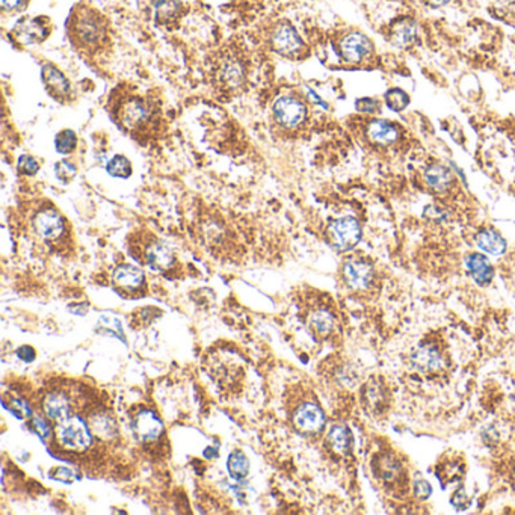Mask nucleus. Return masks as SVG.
Returning a JSON list of instances; mask_svg holds the SVG:
<instances>
[{"instance_id":"nucleus-1","label":"nucleus","mask_w":515,"mask_h":515,"mask_svg":"<svg viewBox=\"0 0 515 515\" xmlns=\"http://www.w3.org/2000/svg\"><path fill=\"white\" fill-rule=\"evenodd\" d=\"M71 43L79 50L95 53L101 50L109 40L108 23L95 9L79 5L74 9L69 22Z\"/></svg>"},{"instance_id":"nucleus-2","label":"nucleus","mask_w":515,"mask_h":515,"mask_svg":"<svg viewBox=\"0 0 515 515\" xmlns=\"http://www.w3.org/2000/svg\"><path fill=\"white\" fill-rule=\"evenodd\" d=\"M206 367L218 386L227 390L239 388L244 381L245 367L242 358L233 351H212L207 357Z\"/></svg>"},{"instance_id":"nucleus-3","label":"nucleus","mask_w":515,"mask_h":515,"mask_svg":"<svg viewBox=\"0 0 515 515\" xmlns=\"http://www.w3.org/2000/svg\"><path fill=\"white\" fill-rule=\"evenodd\" d=\"M151 113L148 103L144 99L126 95L115 104L112 115L117 120L120 127L136 132L150 122Z\"/></svg>"},{"instance_id":"nucleus-4","label":"nucleus","mask_w":515,"mask_h":515,"mask_svg":"<svg viewBox=\"0 0 515 515\" xmlns=\"http://www.w3.org/2000/svg\"><path fill=\"white\" fill-rule=\"evenodd\" d=\"M92 431L88 423H85L80 417H70L61 422L56 429V438L65 451L74 453H82L88 451L92 444Z\"/></svg>"},{"instance_id":"nucleus-5","label":"nucleus","mask_w":515,"mask_h":515,"mask_svg":"<svg viewBox=\"0 0 515 515\" xmlns=\"http://www.w3.org/2000/svg\"><path fill=\"white\" fill-rule=\"evenodd\" d=\"M328 236L337 251H349L361 239V227L355 218H340L330 225Z\"/></svg>"},{"instance_id":"nucleus-6","label":"nucleus","mask_w":515,"mask_h":515,"mask_svg":"<svg viewBox=\"0 0 515 515\" xmlns=\"http://www.w3.org/2000/svg\"><path fill=\"white\" fill-rule=\"evenodd\" d=\"M292 423L301 434L313 435L325 426V414L314 402H304L292 414Z\"/></svg>"},{"instance_id":"nucleus-7","label":"nucleus","mask_w":515,"mask_h":515,"mask_svg":"<svg viewBox=\"0 0 515 515\" xmlns=\"http://www.w3.org/2000/svg\"><path fill=\"white\" fill-rule=\"evenodd\" d=\"M132 428L138 440L144 444L155 443L164 435V423L151 409H141L133 416Z\"/></svg>"},{"instance_id":"nucleus-8","label":"nucleus","mask_w":515,"mask_h":515,"mask_svg":"<svg viewBox=\"0 0 515 515\" xmlns=\"http://www.w3.org/2000/svg\"><path fill=\"white\" fill-rule=\"evenodd\" d=\"M274 115L276 122L281 124L283 127L293 129L298 127L305 120L307 109L301 100L285 95V97H280L274 103Z\"/></svg>"},{"instance_id":"nucleus-9","label":"nucleus","mask_w":515,"mask_h":515,"mask_svg":"<svg viewBox=\"0 0 515 515\" xmlns=\"http://www.w3.org/2000/svg\"><path fill=\"white\" fill-rule=\"evenodd\" d=\"M271 43L275 52H278L283 56H289V58L298 56L304 49L298 32L288 23H281L275 27L271 35Z\"/></svg>"},{"instance_id":"nucleus-10","label":"nucleus","mask_w":515,"mask_h":515,"mask_svg":"<svg viewBox=\"0 0 515 515\" xmlns=\"http://www.w3.org/2000/svg\"><path fill=\"white\" fill-rule=\"evenodd\" d=\"M34 227L38 236H41L44 241H55L64 233V219L53 209H44L36 213Z\"/></svg>"},{"instance_id":"nucleus-11","label":"nucleus","mask_w":515,"mask_h":515,"mask_svg":"<svg viewBox=\"0 0 515 515\" xmlns=\"http://www.w3.org/2000/svg\"><path fill=\"white\" fill-rule=\"evenodd\" d=\"M113 285L118 292L122 293H133L138 292L146 284V274L142 272L136 266L122 264L113 272Z\"/></svg>"},{"instance_id":"nucleus-12","label":"nucleus","mask_w":515,"mask_h":515,"mask_svg":"<svg viewBox=\"0 0 515 515\" xmlns=\"http://www.w3.org/2000/svg\"><path fill=\"white\" fill-rule=\"evenodd\" d=\"M343 276L352 289H366L374 278V269L365 260L351 259L343 266Z\"/></svg>"},{"instance_id":"nucleus-13","label":"nucleus","mask_w":515,"mask_h":515,"mask_svg":"<svg viewBox=\"0 0 515 515\" xmlns=\"http://www.w3.org/2000/svg\"><path fill=\"white\" fill-rule=\"evenodd\" d=\"M43 411L53 422H64L71 417V402L62 392L53 390L43 399Z\"/></svg>"},{"instance_id":"nucleus-14","label":"nucleus","mask_w":515,"mask_h":515,"mask_svg":"<svg viewBox=\"0 0 515 515\" xmlns=\"http://www.w3.org/2000/svg\"><path fill=\"white\" fill-rule=\"evenodd\" d=\"M144 257H146L144 260L150 268L159 271V272L169 271L171 268H173V264L176 262L174 254L159 241H153L147 245L146 251H144Z\"/></svg>"},{"instance_id":"nucleus-15","label":"nucleus","mask_w":515,"mask_h":515,"mask_svg":"<svg viewBox=\"0 0 515 515\" xmlns=\"http://www.w3.org/2000/svg\"><path fill=\"white\" fill-rule=\"evenodd\" d=\"M340 50L343 58L348 62H360L369 55L370 43L365 35L354 32L343 38L340 43Z\"/></svg>"},{"instance_id":"nucleus-16","label":"nucleus","mask_w":515,"mask_h":515,"mask_svg":"<svg viewBox=\"0 0 515 515\" xmlns=\"http://www.w3.org/2000/svg\"><path fill=\"white\" fill-rule=\"evenodd\" d=\"M378 463L376 473L379 474V479L384 482V485H402L400 482L404 481L405 470L402 464H400L395 456L392 455H381Z\"/></svg>"},{"instance_id":"nucleus-17","label":"nucleus","mask_w":515,"mask_h":515,"mask_svg":"<svg viewBox=\"0 0 515 515\" xmlns=\"http://www.w3.org/2000/svg\"><path fill=\"white\" fill-rule=\"evenodd\" d=\"M43 79L47 87V91L50 92V95L56 99H62L64 95L69 94L70 91V85L69 80L65 79V76L56 69V66L47 64L43 66Z\"/></svg>"},{"instance_id":"nucleus-18","label":"nucleus","mask_w":515,"mask_h":515,"mask_svg":"<svg viewBox=\"0 0 515 515\" xmlns=\"http://www.w3.org/2000/svg\"><path fill=\"white\" fill-rule=\"evenodd\" d=\"M411 361L417 370L426 372V374L428 372H434L437 369H440L443 365V358L440 355V352H438L434 346H429V345L418 348L413 354Z\"/></svg>"},{"instance_id":"nucleus-19","label":"nucleus","mask_w":515,"mask_h":515,"mask_svg":"<svg viewBox=\"0 0 515 515\" xmlns=\"http://www.w3.org/2000/svg\"><path fill=\"white\" fill-rule=\"evenodd\" d=\"M465 264H467V269H469L474 281L478 284L484 285V284H488L493 280V275H494L493 266L485 255L472 254L467 257Z\"/></svg>"},{"instance_id":"nucleus-20","label":"nucleus","mask_w":515,"mask_h":515,"mask_svg":"<svg viewBox=\"0 0 515 515\" xmlns=\"http://www.w3.org/2000/svg\"><path fill=\"white\" fill-rule=\"evenodd\" d=\"M90 428L95 437L101 440H112L118 435V426L108 413H95L90 418Z\"/></svg>"},{"instance_id":"nucleus-21","label":"nucleus","mask_w":515,"mask_h":515,"mask_svg":"<svg viewBox=\"0 0 515 515\" xmlns=\"http://www.w3.org/2000/svg\"><path fill=\"white\" fill-rule=\"evenodd\" d=\"M367 135L372 141L378 142V144L390 146L397 139V130L392 122L386 120H375L369 124Z\"/></svg>"},{"instance_id":"nucleus-22","label":"nucleus","mask_w":515,"mask_h":515,"mask_svg":"<svg viewBox=\"0 0 515 515\" xmlns=\"http://www.w3.org/2000/svg\"><path fill=\"white\" fill-rule=\"evenodd\" d=\"M425 182L435 192H444L452 185V173L443 165H431L425 171Z\"/></svg>"},{"instance_id":"nucleus-23","label":"nucleus","mask_w":515,"mask_h":515,"mask_svg":"<svg viewBox=\"0 0 515 515\" xmlns=\"http://www.w3.org/2000/svg\"><path fill=\"white\" fill-rule=\"evenodd\" d=\"M363 402L366 404V408L370 409V413H379L384 408V404L387 402L386 392L376 379L369 381L365 386Z\"/></svg>"},{"instance_id":"nucleus-24","label":"nucleus","mask_w":515,"mask_h":515,"mask_svg":"<svg viewBox=\"0 0 515 515\" xmlns=\"http://www.w3.org/2000/svg\"><path fill=\"white\" fill-rule=\"evenodd\" d=\"M476 244L482 251L491 255H502L507 251V242L503 237L494 230H484L476 237Z\"/></svg>"},{"instance_id":"nucleus-25","label":"nucleus","mask_w":515,"mask_h":515,"mask_svg":"<svg viewBox=\"0 0 515 515\" xmlns=\"http://www.w3.org/2000/svg\"><path fill=\"white\" fill-rule=\"evenodd\" d=\"M334 323H336L334 316L325 309H319L309 314V328L319 337L328 336L334 330Z\"/></svg>"},{"instance_id":"nucleus-26","label":"nucleus","mask_w":515,"mask_h":515,"mask_svg":"<svg viewBox=\"0 0 515 515\" xmlns=\"http://www.w3.org/2000/svg\"><path fill=\"white\" fill-rule=\"evenodd\" d=\"M328 443L337 453H349L352 447V434L346 426L336 425L330 429Z\"/></svg>"},{"instance_id":"nucleus-27","label":"nucleus","mask_w":515,"mask_h":515,"mask_svg":"<svg viewBox=\"0 0 515 515\" xmlns=\"http://www.w3.org/2000/svg\"><path fill=\"white\" fill-rule=\"evenodd\" d=\"M228 474L236 481L245 479L248 473H250V461H248L246 455L241 449H234L227 461Z\"/></svg>"},{"instance_id":"nucleus-28","label":"nucleus","mask_w":515,"mask_h":515,"mask_svg":"<svg viewBox=\"0 0 515 515\" xmlns=\"http://www.w3.org/2000/svg\"><path fill=\"white\" fill-rule=\"evenodd\" d=\"M15 32L24 43L41 41L43 38L47 35L45 27L38 20H27V22L18 23L15 27Z\"/></svg>"},{"instance_id":"nucleus-29","label":"nucleus","mask_w":515,"mask_h":515,"mask_svg":"<svg viewBox=\"0 0 515 515\" xmlns=\"http://www.w3.org/2000/svg\"><path fill=\"white\" fill-rule=\"evenodd\" d=\"M108 173L112 177H118V178H127L132 176V164L127 157H124L121 155L113 156L109 162H108Z\"/></svg>"},{"instance_id":"nucleus-30","label":"nucleus","mask_w":515,"mask_h":515,"mask_svg":"<svg viewBox=\"0 0 515 515\" xmlns=\"http://www.w3.org/2000/svg\"><path fill=\"white\" fill-rule=\"evenodd\" d=\"M55 144L58 153H61V155H69V153H71L76 148V146H78V136H76V133L73 130L65 129L58 133V136L55 139Z\"/></svg>"},{"instance_id":"nucleus-31","label":"nucleus","mask_w":515,"mask_h":515,"mask_svg":"<svg viewBox=\"0 0 515 515\" xmlns=\"http://www.w3.org/2000/svg\"><path fill=\"white\" fill-rule=\"evenodd\" d=\"M221 78L223 80H225L228 87H237V85H241L242 66L239 65V62H233V61L225 62L221 70Z\"/></svg>"},{"instance_id":"nucleus-32","label":"nucleus","mask_w":515,"mask_h":515,"mask_svg":"<svg viewBox=\"0 0 515 515\" xmlns=\"http://www.w3.org/2000/svg\"><path fill=\"white\" fill-rule=\"evenodd\" d=\"M388 109H392L393 112H402L409 103L408 94H405L402 90H390L386 97H384Z\"/></svg>"},{"instance_id":"nucleus-33","label":"nucleus","mask_w":515,"mask_h":515,"mask_svg":"<svg viewBox=\"0 0 515 515\" xmlns=\"http://www.w3.org/2000/svg\"><path fill=\"white\" fill-rule=\"evenodd\" d=\"M97 325H99V330L108 331L111 336H117L118 339L124 340L121 322L115 316H112V314H103V316H100Z\"/></svg>"},{"instance_id":"nucleus-34","label":"nucleus","mask_w":515,"mask_h":515,"mask_svg":"<svg viewBox=\"0 0 515 515\" xmlns=\"http://www.w3.org/2000/svg\"><path fill=\"white\" fill-rule=\"evenodd\" d=\"M55 173H56V177H58L61 182L70 183L71 180L76 177L78 168H76V165L70 160H61L55 165Z\"/></svg>"},{"instance_id":"nucleus-35","label":"nucleus","mask_w":515,"mask_h":515,"mask_svg":"<svg viewBox=\"0 0 515 515\" xmlns=\"http://www.w3.org/2000/svg\"><path fill=\"white\" fill-rule=\"evenodd\" d=\"M31 425L34 428V431L36 432V435L41 438L43 442H49L52 438V428L49 425V422L45 421V418L40 417V416H34L32 421H31Z\"/></svg>"},{"instance_id":"nucleus-36","label":"nucleus","mask_w":515,"mask_h":515,"mask_svg":"<svg viewBox=\"0 0 515 515\" xmlns=\"http://www.w3.org/2000/svg\"><path fill=\"white\" fill-rule=\"evenodd\" d=\"M18 169H20L22 173H24L27 176H34V174L38 173L40 165H38V162L34 157L22 156L20 160H18Z\"/></svg>"},{"instance_id":"nucleus-37","label":"nucleus","mask_w":515,"mask_h":515,"mask_svg":"<svg viewBox=\"0 0 515 515\" xmlns=\"http://www.w3.org/2000/svg\"><path fill=\"white\" fill-rule=\"evenodd\" d=\"M416 35V29L413 24H404L400 26L397 32H396V40L399 41V44L402 45H407L408 43L413 41V38Z\"/></svg>"},{"instance_id":"nucleus-38","label":"nucleus","mask_w":515,"mask_h":515,"mask_svg":"<svg viewBox=\"0 0 515 515\" xmlns=\"http://www.w3.org/2000/svg\"><path fill=\"white\" fill-rule=\"evenodd\" d=\"M355 108L361 113H375L379 109V103L374 99H360L355 103Z\"/></svg>"},{"instance_id":"nucleus-39","label":"nucleus","mask_w":515,"mask_h":515,"mask_svg":"<svg viewBox=\"0 0 515 515\" xmlns=\"http://www.w3.org/2000/svg\"><path fill=\"white\" fill-rule=\"evenodd\" d=\"M431 493H432L431 485H429L426 481H417L414 484V494H416V498L425 500V499L429 498V495H431Z\"/></svg>"},{"instance_id":"nucleus-40","label":"nucleus","mask_w":515,"mask_h":515,"mask_svg":"<svg viewBox=\"0 0 515 515\" xmlns=\"http://www.w3.org/2000/svg\"><path fill=\"white\" fill-rule=\"evenodd\" d=\"M452 505L453 507H456L458 509H464L467 505H469V499H467V493L465 490L463 488V486H460L453 494L452 498Z\"/></svg>"},{"instance_id":"nucleus-41","label":"nucleus","mask_w":515,"mask_h":515,"mask_svg":"<svg viewBox=\"0 0 515 515\" xmlns=\"http://www.w3.org/2000/svg\"><path fill=\"white\" fill-rule=\"evenodd\" d=\"M17 357L20 358L22 361H24V363H32V361L35 360L36 354H35V349L32 346H22L17 349Z\"/></svg>"},{"instance_id":"nucleus-42","label":"nucleus","mask_w":515,"mask_h":515,"mask_svg":"<svg viewBox=\"0 0 515 515\" xmlns=\"http://www.w3.org/2000/svg\"><path fill=\"white\" fill-rule=\"evenodd\" d=\"M11 409H13V411H15V413L20 411V417H23V416H24V417H27V416L31 414L29 408H27L26 402H23V400H20V399H15V400H14Z\"/></svg>"},{"instance_id":"nucleus-43","label":"nucleus","mask_w":515,"mask_h":515,"mask_svg":"<svg viewBox=\"0 0 515 515\" xmlns=\"http://www.w3.org/2000/svg\"><path fill=\"white\" fill-rule=\"evenodd\" d=\"M425 215L429 216V218H432V219H437V221H442L443 216H444L442 209H438V207H428Z\"/></svg>"},{"instance_id":"nucleus-44","label":"nucleus","mask_w":515,"mask_h":515,"mask_svg":"<svg viewBox=\"0 0 515 515\" xmlns=\"http://www.w3.org/2000/svg\"><path fill=\"white\" fill-rule=\"evenodd\" d=\"M23 3V0H2V6L5 9H15Z\"/></svg>"},{"instance_id":"nucleus-45","label":"nucleus","mask_w":515,"mask_h":515,"mask_svg":"<svg viewBox=\"0 0 515 515\" xmlns=\"http://www.w3.org/2000/svg\"><path fill=\"white\" fill-rule=\"evenodd\" d=\"M426 2L432 6H443L449 2V0H426Z\"/></svg>"}]
</instances>
